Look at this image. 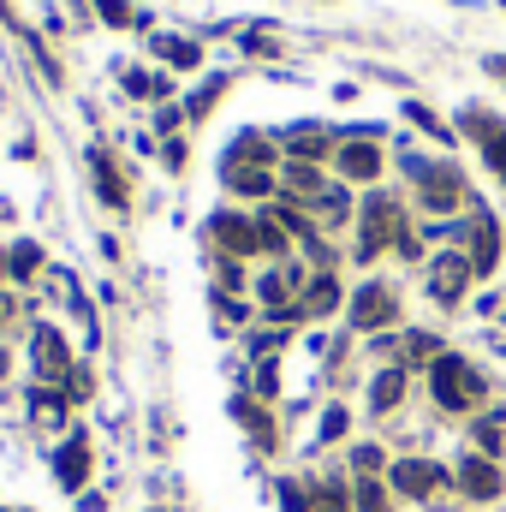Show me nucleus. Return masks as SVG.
I'll return each instance as SVG.
<instances>
[{
    "mask_svg": "<svg viewBox=\"0 0 506 512\" xmlns=\"http://www.w3.org/2000/svg\"><path fill=\"white\" fill-rule=\"evenodd\" d=\"M399 233H405L399 203H393V197H370V209H364V233H358V256L370 262V256H376L387 239H399Z\"/></svg>",
    "mask_w": 506,
    "mask_h": 512,
    "instance_id": "nucleus-2",
    "label": "nucleus"
},
{
    "mask_svg": "<svg viewBox=\"0 0 506 512\" xmlns=\"http://www.w3.org/2000/svg\"><path fill=\"white\" fill-rule=\"evenodd\" d=\"M102 18H108V24H126V6H120V0H102Z\"/></svg>",
    "mask_w": 506,
    "mask_h": 512,
    "instance_id": "nucleus-25",
    "label": "nucleus"
},
{
    "mask_svg": "<svg viewBox=\"0 0 506 512\" xmlns=\"http://www.w3.org/2000/svg\"><path fill=\"white\" fill-rule=\"evenodd\" d=\"M155 48H161V54H167L173 66H197V48H191V42H179V36H161Z\"/></svg>",
    "mask_w": 506,
    "mask_h": 512,
    "instance_id": "nucleus-19",
    "label": "nucleus"
},
{
    "mask_svg": "<svg viewBox=\"0 0 506 512\" xmlns=\"http://www.w3.org/2000/svg\"><path fill=\"white\" fill-rule=\"evenodd\" d=\"M405 358H435V340H429V334H411V340H405Z\"/></svg>",
    "mask_w": 506,
    "mask_h": 512,
    "instance_id": "nucleus-22",
    "label": "nucleus"
},
{
    "mask_svg": "<svg viewBox=\"0 0 506 512\" xmlns=\"http://www.w3.org/2000/svg\"><path fill=\"white\" fill-rule=\"evenodd\" d=\"M471 274H477V268H471V256H441V262H435V274H429V292H435V298H441V304H453V298H459V292H465V280H471Z\"/></svg>",
    "mask_w": 506,
    "mask_h": 512,
    "instance_id": "nucleus-7",
    "label": "nucleus"
},
{
    "mask_svg": "<svg viewBox=\"0 0 506 512\" xmlns=\"http://www.w3.org/2000/svg\"><path fill=\"white\" fill-rule=\"evenodd\" d=\"M54 471H60L66 489H84V477H90V453H84V447H66V453L54 459Z\"/></svg>",
    "mask_w": 506,
    "mask_h": 512,
    "instance_id": "nucleus-14",
    "label": "nucleus"
},
{
    "mask_svg": "<svg viewBox=\"0 0 506 512\" xmlns=\"http://www.w3.org/2000/svg\"><path fill=\"white\" fill-rule=\"evenodd\" d=\"M209 239H221V251H227V256L262 251V239H256V221H239V215H215V221H209Z\"/></svg>",
    "mask_w": 506,
    "mask_h": 512,
    "instance_id": "nucleus-5",
    "label": "nucleus"
},
{
    "mask_svg": "<svg viewBox=\"0 0 506 512\" xmlns=\"http://www.w3.org/2000/svg\"><path fill=\"white\" fill-rule=\"evenodd\" d=\"M334 435H346V411H328L322 417V441H334Z\"/></svg>",
    "mask_w": 506,
    "mask_h": 512,
    "instance_id": "nucleus-24",
    "label": "nucleus"
},
{
    "mask_svg": "<svg viewBox=\"0 0 506 512\" xmlns=\"http://www.w3.org/2000/svg\"><path fill=\"white\" fill-rule=\"evenodd\" d=\"M340 167H346V179H376L381 173L376 143H346V149H340Z\"/></svg>",
    "mask_w": 506,
    "mask_h": 512,
    "instance_id": "nucleus-11",
    "label": "nucleus"
},
{
    "mask_svg": "<svg viewBox=\"0 0 506 512\" xmlns=\"http://www.w3.org/2000/svg\"><path fill=\"white\" fill-rule=\"evenodd\" d=\"M459 489H465L471 501H495V495H501V471H495V459L471 453V459L459 465Z\"/></svg>",
    "mask_w": 506,
    "mask_h": 512,
    "instance_id": "nucleus-6",
    "label": "nucleus"
},
{
    "mask_svg": "<svg viewBox=\"0 0 506 512\" xmlns=\"http://www.w3.org/2000/svg\"><path fill=\"white\" fill-rule=\"evenodd\" d=\"M459 191H465V185H459L453 167H429V179H423V203H429V209H453Z\"/></svg>",
    "mask_w": 506,
    "mask_h": 512,
    "instance_id": "nucleus-9",
    "label": "nucleus"
},
{
    "mask_svg": "<svg viewBox=\"0 0 506 512\" xmlns=\"http://www.w3.org/2000/svg\"><path fill=\"white\" fill-rule=\"evenodd\" d=\"M36 262H42L36 245H18V251H12V274H36Z\"/></svg>",
    "mask_w": 506,
    "mask_h": 512,
    "instance_id": "nucleus-20",
    "label": "nucleus"
},
{
    "mask_svg": "<svg viewBox=\"0 0 506 512\" xmlns=\"http://www.w3.org/2000/svg\"><path fill=\"white\" fill-rule=\"evenodd\" d=\"M393 316H399V304H393V292H387L381 280L352 298V328H358V334H376V328H387Z\"/></svg>",
    "mask_w": 506,
    "mask_h": 512,
    "instance_id": "nucleus-3",
    "label": "nucleus"
},
{
    "mask_svg": "<svg viewBox=\"0 0 506 512\" xmlns=\"http://www.w3.org/2000/svg\"><path fill=\"white\" fill-rule=\"evenodd\" d=\"M36 370L42 376H54V382H66L72 370H66V346H60V334L54 328H36Z\"/></svg>",
    "mask_w": 506,
    "mask_h": 512,
    "instance_id": "nucleus-10",
    "label": "nucleus"
},
{
    "mask_svg": "<svg viewBox=\"0 0 506 512\" xmlns=\"http://www.w3.org/2000/svg\"><path fill=\"white\" fill-rule=\"evenodd\" d=\"M429 387H435V399L447 405V411H471L489 387H483V376L465 364V358H435L429 364Z\"/></svg>",
    "mask_w": 506,
    "mask_h": 512,
    "instance_id": "nucleus-1",
    "label": "nucleus"
},
{
    "mask_svg": "<svg viewBox=\"0 0 506 512\" xmlns=\"http://www.w3.org/2000/svg\"><path fill=\"white\" fill-rule=\"evenodd\" d=\"M393 489L411 495V501H429V495L441 489V465H429V459H405V465H393Z\"/></svg>",
    "mask_w": 506,
    "mask_h": 512,
    "instance_id": "nucleus-4",
    "label": "nucleus"
},
{
    "mask_svg": "<svg viewBox=\"0 0 506 512\" xmlns=\"http://www.w3.org/2000/svg\"><path fill=\"white\" fill-rule=\"evenodd\" d=\"M340 215H346V197H340V191H328V197H322V221H340Z\"/></svg>",
    "mask_w": 506,
    "mask_h": 512,
    "instance_id": "nucleus-23",
    "label": "nucleus"
},
{
    "mask_svg": "<svg viewBox=\"0 0 506 512\" xmlns=\"http://www.w3.org/2000/svg\"><path fill=\"white\" fill-rule=\"evenodd\" d=\"M96 185H102V203H126V185L114 179V167H108V155H96Z\"/></svg>",
    "mask_w": 506,
    "mask_h": 512,
    "instance_id": "nucleus-16",
    "label": "nucleus"
},
{
    "mask_svg": "<svg viewBox=\"0 0 506 512\" xmlns=\"http://www.w3.org/2000/svg\"><path fill=\"white\" fill-rule=\"evenodd\" d=\"M399 399H405V370H381L376 387H370V405H376V411H393Z\"/></svg>",
    "mask_w": 506,
    "mask_h": 512,
    "instance_id": "nucleus-13",
    "label": "nucleus"
},
{
    "mask_svg": "<svg viewBox=\"0 0 506 512\" xmlns=\"http://www.w3.org/2000/svg\"><path fill=\"white\" fill-rule=\"evenodd\" d=\"M489 72H495V78H506V54H495V60H489Z\"/></svg>",
    "mask_w": 506,
    "mask_h": 512,
    "instance_id": "nucleus-26",
    "label": "nucleus"
},
{
    "mask_svg": "<svg viewBox=\"0 0 506 512\" xmlns=\"http://www.w3.org/2000/svg\"><path fill=\"white\" fill-rule=\"evenodd\" d=\"M358 512H387V495H381L376 477H358Z\"/></svg>",
    "mask_w": 506,
    "mask_h": 512,
    "instance_id": "nucleus-18",
    "label": "nucleus"
},
{
    "mask_svg": "<svg viewBox=\"0 0 506 512\" xmlns=\"http://www.w3.org/2000/svg\"><path fill=\"white\" fill-rule=\"evenodd\" d=\"M477 441H483V453H495L501 447V417H483L477 423Z\"/></svg>",
    "mask_w": 506,
    "mask_h": 512,
    "instance_id": "nucleus-21",
    "label": "nucleus"
},
{
    "mask_svg": "<svg viewBox=\"0 0 506 512\" xmlns=\"http://www.w3.org/2000/svg\"><path fill=\"white\" fill-rule=\"evenodd\" d=\"M495 256H501V227H495V215H477V221H471V268L489 274Z\"/></svg>",
    "mask_w": 506,
    "mask_h": 512,
    "instance_id": "nucleus-8",
    "label": "nucleus"
},
{
    "mask_svg": "<svg viewBox=\"0 0 506 512\" xmlns=\"http://www.w3.org/2000/svg\"><path fill=\"white\" fill-rule=\"evenodd\" d=\"M227 185H233V191H245V197H262V191H274L268 167H251V161H227Z\"/></svg>",
    "mask_w": 506,
    "mask_h": 512,
    "instance_id": "nucleus-12",
    "label": "nucleus"
},
{
    "mask_svg": "<svg viewBox=\"0 0 506 512\" xmlns=\"http://www.w3.org/2000/svg\"><path fill=\"white\" fill-rule=\"evenodd\" d=\"M334 304H340V286H334V280H328V274H322V280H316V286H310V292H304V310H310V316H328V310H334Z\"/></svg>",
    "mask_w": 506,
    "mask_h": 512,
    "instance_id": "nucleus-15",
    "label": "nucleus"
},
{
    "mask_svg": "<svg viewBox=\"0 0 506 512\" xmlns=\"http://www.w3.org/2000/svg\"><path fill=\"white\" fill-rule=\"evenodd\" d=\"M286 185H292V197H316V191H322V179H316V167H304V161H298V167L286 173Z\"/></svg>",
    "mask_w": 506,
    "mask_h": 512,
    "instance_id": "nucleus-17",
    "label": "nucleus"
},
{
    "mask_svg": "<svg viewBox=\"0 0 506 512\" xmlns=\"http://www.w3.org/2000/svg\"><path fill=\"white\" fill-rule=\"evenodd\" d=\"M0 376H6V352H0Z\"/></svg>",
    "mask_w": 506,
    "mask_h": 512,
    "instance_id": "nucleus-27",
    "label": "nucleus"
}]
</instances>
